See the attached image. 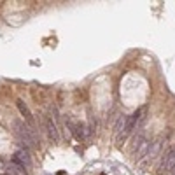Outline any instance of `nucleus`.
<instances>
[{
    "label": "nucleus",
    "mask_w": 175,
    "mask_h": 175,
    "mask_svg": "<svg viewBox=\"0 0 175 175\" xmlns=\"http://www.w3.org/2000/svg\"><path fill=\"white\" fill-rule=\"evenodd\" d=\"M14 131H16L21 144H25V147H35L37 145V137L33 133V130L23 121H20V119L14 121Z\"/></svg>",
    "instance_id": "nucleus-1"
},
{
    "label": "nucleus",
    "mask_w": 175,
    "mask_h": 175,
    "mask_svg": "<svg viewBox=\"0 0 175 175\" xmlns=\"http://www.w3.org/2000/svg\"><path fill=\"white\" fill-rule=\"evenodd\" d=\"M12 165L20 170V173H25L32 168V159H30V152L28 149H18L16 154L12 156Z\"/></svg>",
    "instance_id": "nucleus-2"
},
{
    "label": "nucleus",
    "mask_w": 175,
    "mask_h": 175,
    "mask_svg": "<svg viewBox=\"0 0 175 175\" xmlns=\"http://www.w3.org/2000/svg\"><path fill=\"white\" fill-rule=\"evenodd\" d=\"M173 168H175V147H170L163 154V158H161L158 172H159V175H168V173H172Z\"/></svg>",
    "instance_id": "nucleus-3"
},
{
    "label": "nucleus",
    "mask_w": 175,
    "mask_h": 175,
    "mask_svg": "<svg viewBox=\"0 0 175 175\" xmlns=\"http://www.w3.org/2000/svg\"><path fill=\"white\" fill-rule=\"evenodd\" d=\"M65 123H67V126L70 128L72 135L77 138V140H86V137H88V128H86V124L77 123V121H74V119H70V117H67Z\"/></svg>",
    "instance_id": "nucleus-4"
},
{
    "label": "nucleus",
    "mask_w": 175,
    "mask_h": 175,
    "mask_svg": "<svg viewBox=\"0 0 175 175\" xmlns=\"http://www.w3.org/2000/svg\"><path fill=\"white\" fill-rule=\"evenodd\" d=\"M159 149H161V138H156L154 142L151 144V149H149L147 156H145L144 159L138 163V165H140V168H145L149 163H152V161H154V158L158 156V152H159Z\"/></svg>",
    "instance_id": "nucleus-5"
},
{
    "label": "nucleus",
    "mask_w": 175,
    "mask_h": 175,
    "mask_svg": "<svg viewBox=\"0 0 175 175\" xmlns=\"http://www.w3.org/2000/svg\"><path fill=\"white\" fill-rule=\"evenodd\" d=\"M151 144H152V142H151L149 138H145L144 142L140 144V147H138V149H137V151L133 152V156H135V161H138V163H140V161L144 159L145 156H147V152H149V149H151Z\"/></svg>",
    "instance_id": "nucleus-6"
},
{
    "label": "nucleus",
    "mask_w": 175,
    "mask_h": 175,
    "mask_svg": "<svg viewBox=\"0 0 175 175\" xmlns=\"http://www.w3.org/2000/svg\"><path fill=\"white\" fill-rule=\"evenodd\" d=\"M46 130H47V137H49V140H51V142H58V140H60L58 128H56V124H54V121H53L51 117H47V119H46Z\"/></svg>",
    "instance_id": "nucleus-7"
},
{
    "label": "nucleus",
    "mask_w": 175,
    "mask_h": 175,
    "mask_svg": "<svg viewBox=\"0 0 175 175\" xmlns=\"http://www.w3.org/2000/svg\"><path fill=\"white\" fill-rule=\"evenodd\" d=\"M16 105L20 109V114L26 119V123L30 124V126H33V117H32V112H30V109L26 107V103L23 102V100H16Z\"/></svg>",
    "instance_id": "nucleus-8"
},
{
    "label": "nucleus",
    "mask_w": 175,
    "mask_h": 175,
    "mask_svg": "<svg viewBox=\"0 0 175 175\" xmlns=\"http://www.w3.org/2000/svg\"><path fill=\"white\" fill-rule=\"evenodd\" d=\"M100 175H105V173H100Z\"/></svg>",
    "instance_id": "nucleus-9"
}]
</instances>
